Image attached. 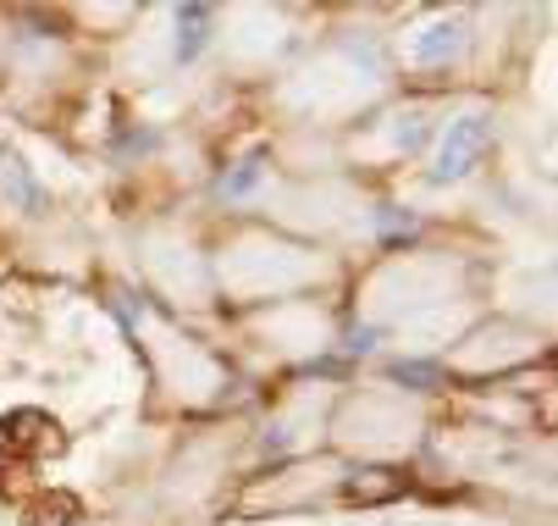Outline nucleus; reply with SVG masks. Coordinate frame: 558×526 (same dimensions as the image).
Returning a JSON list of instances; mask_svg holds the SVG:
<instances>
[{"label":"nucleus","instance_id":"0eeeda50","mask_svg":"<svg viewBox=\"0 0 558 526\" xmlns=\"http://www.w3.org/2000/svg\"><path fill=\"white\" fill-rule=\"evenodd\" d=\"M260 172H266V156H250V162H238V167H232V172L221 178V194H227V200H244V194H250V189L260 183Z\"/></svg>","mask_w":558,"mask_h":526},{"label":"nucleus","instance_id":"f03ea898","mask_svg":"<svg viewBox=\"0 0 558 526\" xmlns=\"http://www.w3.org/2000/svg\"><path fill=\"white\" fill-rule=\"evenodd\" d=\"M50 443H56V421L45 410H12V416H0V455L28 461V455H45Z\"/></svg>","mask_w":558,"mask_h":526},{"label":"nucleus","instance_id":"20e7f679","mask_svg":"<svg viewBox=\"0 0 558 526\" xmlns=\"http://www.w3.org/2000/svg\"><path fill=\"white\" fill-rule=\"evenodd\" d=\"M210 23H216L210 7H183V12H178V56H183V61H194V56L205 50Z\"/></svg>","mask_w":558,"mask_h":526},{"label":"nucleus","instance_id":"7ed1b4c3","mask_svg":"<svg viewBox=\"0 0 558 526\" xmlns=\"http://www.w3.org/2000/svg\"><path fill=\"white\" fill-rule=\"evenodd\" d=\"M459 45H464V28H459V23H432V28H421V39H415V61H421V67H437V61L459 56Z\"/></svg>","mask_w":558,"mask_h":526},{"label":"nucleus","instance_id":"f257e3e1","mask_svg":"<svg viewBox=\"0 0 558 526\" xmlns=\"http://www.w3.org/2000/svg\"><path fill=\"white\" fill-rule=\"evenodd\" d=\"M487 144H493V117L470 111V117L448 122V133H442V150H437V167H432V178H437V183H459V178H470V172H475V162L487 156Z\"/></svg>","mask_w":558,"mask_h":526},{"label":"nucleus","instance_id":"1a4fd4ad","mask_svg":"<svg viewBox=\"0 0 558 526\" xmlns=\"http://www.w3.org/2000/svg\"><path fill=\"white\" fill-rule=\"evenodd\" d=\"M376 228H381V239H404V234H415V216H398V211H381V216H376Z\"/></svg>","mask_w":558,"mask_h":526},{"label":"nucleus","instance_id":"39448f33","mask_svg":"<svg viewBox=\"0 0 558 526\" xmlns=\"http://www.w3.org/2000/svg\"><path fill=\"white\" fill-rule=\"evenodd\" d=\"M398 493H404V477H392L381 466L354 471V482H349V499H360V504H381V499H398Z\"/></svg>","mask_w":558,"mask_h":526},{"label":"nucleus","instance_id":"423d86ee","mask_svg":"<svg viewBox=\"0 0 558 526\" xmlns=\"http://www.w3.org/2000/svg\"><path fill=\"white\" fill-rule=\"evenodd\" d=\"M23 526H77V499L72 493H50V499H34Z\"/></svg>","mask_w":558,"mask_h":526},{"label":"nucleus","instance_id":"6e6552de","mask_svg":"<svg viewBox=\"0 0 558 526\" xmlns=\"http://www.w3.org/2000/svg\"><path fill=\"white\" fill-rule=\"evenodd\" d=\"M398 144H404V150H421L426 144V117H398Z\"/></svg>","mask_w":558,"mask_h":526},{"label":"nucleus","instance_id":"9d476101","mask_svg":"<svg viewBox=\"0 0 558 526\" xmlns=\"http://www.w3.org/2000/svg\"><path fill=\"white\" fill-rule=\"evenodd\" d=\"M398 383H437V366H398Z\"/></svg>","mask_w":558,"mask_h":526}]
</instances>
